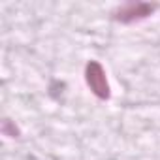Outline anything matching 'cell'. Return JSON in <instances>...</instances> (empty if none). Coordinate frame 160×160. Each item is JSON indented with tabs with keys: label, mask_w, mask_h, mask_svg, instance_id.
I'll return each instance as SVG.
<instances>
[{
	"label": "cell",
	"mask_w": 160,
	"mask_h": 160,
	"mask_svg": "<svg viewBox=\"0 0 160 160\" xmlns=\"http://www.w3.org/2000/svg\"><path fill=\"white\" fill-rule=\"evenodd\" d=\"M85 81L91 89V92L98 100H109L111 98V89L106 77V70L98 60H89L85 66Z\"/></svg>",
	"instance_id": "obj_1"
},
{
	"label": "cell",
	"mask_w": 160,
	"mask_h": 160,
	"mask_svg": "<svg viewBox=\"0 0 160 160\" xmlns=\"http://www.w3.org/2000/svg\"><path fill=\"white\" fill-rule=\"evenodd\" d=\"M158 6L156 4H149V2H136V0H130V2H124L122 6H119L113 12V19L122 23V25H130V23H138L141 19H147Z\"/></svg>",
	"instance_id": "obj_2"
}]
</instances>
